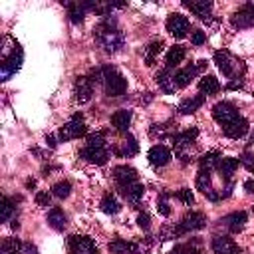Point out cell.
Instances as JSON below:
<instances>
[{"label": "cell", "mask_w": 254, "mask_h": 254, "mask_svg": "<svg viewBox=\"0 0 254 254\" xmlns=\"http://www.w3.org/2000/svg\"><path fill=\"white\" fill-rule=\"evenodd\" d=\"M93 38L103 48V52H107V54H117L123 48V44H125V38H123L121 30L115 26V20L113 18L101 20L93 28Z\"/></svg>", "instance_id": "obj_1"}, {"label": "cell", "mask_w": 254, "mask_h": 254, "mask_svg": "<svg viewBox=\"0 0 254 254\" xmlns=\"http://www.w3.org/2000/svg\"><path fill=\"white\" fill-rule=\"evenodd\" d=\"M214 64H216V67L220 69V73L224 75V77H230V79H242V75H244V71H246V64L240 60V58H236L234 54H230L228 50H218V52H214Z\"/></svg>", "instance_id": "obj_2"}, {"label": "cell", "mask_w": 254, "mask_h": 254, "mask_svg": "<svg viewBox=\"0 0 254 254\" xmlns=\"http://www.w3.org/2000/svg\"><path fill=\"white\" fill-rule=\"evenodd\" d=\"M103 71V89L109 97H119L127 91V79L115 65H101Z\"/></svg>", "instance_id": "obj_3"}, {"label": "cell", "mask_w": 254, "mask_h": 254, "mask_svg": "<svg viewBox=\"0 0 254 254\" xmlns=\"http://www.w3.org/2000/svg\"><path fill=\"white\" fill-rule=\"evenodd\" d=\"M22 60H24V54H22V48L18 46V42H16L14 48L2 56V62H0V77H2V81L10 79L22 67Z\"/></svg>", "instance_id": "obj_4"}, {"label": "cell", "mask_w": 254, "mask_h": 254, "mask_svg": "<svg viewBox=\"0 0 254 254\" xmlns=\"http://www.w3.org/2000/svg\"><path fill=\"white\" fill-rule=\"evenodd\" d=\"M87 133V127H85V121H83V115L77 111L69 117V121H65L62 127H60V141H71V139H77L81 135Z\"/></svg>", "instance_id": "obj_5"}, {"label": "cell", "mask_w": 254, "mask_h": 254, "mask_svg": "<svg viewBox=\"0 0 254 254\" xmlns=\"http://www.w3.org/2000/svg\"><path fill=\"white\" fill-rule=\"evenodd\" d=\"M204 226H206V214L198 212V210H190L175 224V232H177V236H181V234H187L192 230H200Z\"/></svg>", "instance_id": "obj_6"}, {"label": "cell", "mask_w": 254, "mask_h": 254, "mask_svg": "<svg viewBox=\"0 0 254 254\" xmlns=\"http://www.w3.org/2000/svg\"><path fill=\"white\" fill-rule=\"evenodd\" d=\"M240 115H238V109H236V105L234 103H230V101H218L214 107H212V119L218 123V125H222V127H226L228 123H232L234 119H238Z\"/></svg>", "instance_id": "obj_7"}, {"label": "cell", "mask_w": 254, "mask_h": 254, "mask_svg": "<svg viewBox=\"0 0 254 254\" xmlns=\"http://www.w3.org/2000/svg\"><path fill=\"white\" fill-rule=\"evenodd\" d=\"M206 67V60H198L196 64H190V65H187V67H181V69H177L175 71V83H177V87L181 89V87H187L196 75H198V71H202Z\"/></svg>", "instance_id": "obj_8"}, {"label": "cell", "mask_w": 254, "mask_h": 254, "mask_svg": "<svg viewBox=\"0 0 254 254\" xmlns=\"http://www.w3.org/2000/svg\"><path fill=\"white\" fill-rule=\"evenodd\" d=\"M230 24H232V28H238V30L252 28L254 26V2H248V4L240 6L230 16Z\"/></svg>", "instance_id": "obj_9"}, {"label": "cell", "mask_w": 254, "mask_h": 254, "mask_svg": "<svg viewBox=\"0 0 254 254\" xmlns=\"http://www.w3.org/2000/svg\"><path fill=\"white\" fill-rule=\"evenodd\" d=\"M67 250L69 254H97V246L89 236H75V234L67 238Z\"/></svg>", "instance_id": "obj_10"}, {"label": "cell", "mask_w": 254, "mask_h": 254, "mask_svg": "<svg viewBox=\"0 0 254 254\" xmlns=\"http://www.w3.org/2000/svg\"><path fill=\"white\" fill-rule=\"evenodd\" d=\"M189 28H190V24H189L187 16H183V14H171L167 18V32L171 36H175L177 40L185 38L187 32H189Z\"/></svg>", "instance_id": "obj_11"}, {"label": "cell", "mask_w": 254, "mask_h": 254, "mask_svg": "<svg viewBox=\"0 0 254 254\" xmlns=\"http://www.w3.org/2000/svg\"><path fill=\"white\" fill-rule=\"evenodd\" d=\"M183 6L189 8L196 18H200L202 22H210L212 16V2L208 0H183Z\"/></svg>", "instance_id": "obj_12"}, {"label": "cell", "mask_w": 254, "mask_h": 254, "mask_svg": "<svg viewBox=\"0 0 254 254\" xmlns=\"http://www.w3.org/2000/svg\"><path fill=\"white\" fill-rule=\"evenodd\" d=\"M73 95H75V101H77L79 105H83V103H87V101L91 99V95H93V83L89 81L87 75H79V77L75 79Z\"/></svg>", "instance_id": "obj_13"}, {"label": "cell", "mask_w": 254, "mask_h": 254, "mask_svg": "<svg viewBox=\"0 0 254 254\" xmlns=\"http://www.w3.org/2000/svg\"><path fill=\"white\" fill-rule=\"evenodd\" d=\"M79 157L87 163H93V165H105L107 159H109V151H107V147H89V145H85L79 151Z\"/></svg>", "instance_id": "obj_14"}, {"label": "cell", "mask_w": 254, "mask_h": 254, "mask_svg": "<svg viewBox=\"0 0 254 254\" xmlns=\"http://www.w3.org/2000/svg\"><path fill=\"white\" fill-rule=\"evenodd\" d=\"M210 248L214 254H242V248L228 236H214Z\"/></svg>", "instance_id": "obj_15"}, {"label": "cell", "mask_w": 254, "mask_h": 254, "mask_svg": "<svg viewBox=\"0 0 254 254\" xmlns=\"http://www.w3.org/2000/svg\"><path fill=\"white\" fill-rule=\"evenodd\" d=\"M246 218H248V216H246V212H244V210H236V212H230V214L222 216V218H220V224H222L228 232L236 234V232H240V230L244 228Z\"/></svg>", "instance_id": "obj_16"}, {"label": "cell", "mask_w": 254, "mask_h": 254, "mask_svg": "<svg viewBox=\"0 0 254 254\" xmlns=\"http://www.w3.org/2000/svg\"><path fill=\"white\" fill-rule=\"evenodd\" d=\"M198 137V129L196 127H190V129H185L181 133H173L169 139L173 143L175 149H181V147H192V143L196 141Z\"/></svg>", "instance_id": "obj_17"}, {"label": "cell", "mask_w": 254, "mask_h": 254, "mask_svg": "<svg viewBox=\"0 0 254 254\" xmlns=\"http://www.w3.org/2000/svg\"><path fill=\"white\" fill-rule=\"evenodd\" d=\"M113 179H115L117 187H125V185L137 183V171L131 165H117L113 169Z\"/></svg>", "instance_id": "obj_18"}, {"label": "cell", "mask_w": 254, "mask_h": 254, "mask_svg": "<svg viewBox=\"0 0 254 254\" xmlns=\"http://www.w3.org/2000/svg\"><path fill=\"white\" fill-rule=\"evenodd\" d=\"M155 81H157L159 89H163L165 93H175V91L179 89L177 83H175V73H173V69H167V67L159 69V71L155 73Z\"/></svg>", "instance_id": "obj_19"}, {"label": "cell", "mask_w": 254, "mask_h": 254, "mask_svg": "<svg viewBox=\"0 0 254 254\" xmlns=\"http://www.w3.org/2000/svg\"><path fill=\"white\" fill-rule=\"evenodd\" d=\"M147 159L153 167H165L171 161V151L165 145H153L147 153Z\"/></svg>", "instance_id": "obj_20"}, {"label": "cell", "mask_w": 254, "mask_h": 254, "mask_svg": "<svg viewBox=\"0 0 254 254\" xmlns=\"http://www.w3.org/2000/svg\"><path fill=\"white\" fill-rule=\"evenodd\" d=\"M107 248H109L111 254H141L139 242H129V240H123V238L111 240Z\"/></svg>", "instance_id": "obj_21"}, {"label": "cell", "mask_w": 254, "mask_h": 254, "mask_svg": "<svg viewBox=\"0 0 254 254\" xmlns=\"http://www.w3.org/2000/svg\"><path fill=\"white\" fill-rule=\"evenodd\" d=\"M248 129H250V125H248V121H246L244 117H238V119H234L232 123H228L226 127H222L224 135L230 137V139H240V137H244V135L248 133Z\"/></svg>", "instance_id": "obj_22"}, {"label": "cell", "mask_w": 254, "mask_h": 254, "mask_svg": "<svg viewBox=\"0 0 254 254\" xmlns=\"http://www.w3.org/2000/svg\"><path fill=\"white\" fill-rule=\"evenodd\" d=\"M113 153L119 155V157H133V155L139 153V143L133 135H125L123 141L113 149Z\"/></svg>", "instance_id": "obj_23"}, {"label": "cell", "mask_w": 254, "mask_h": 254, "mask_svg": "<svg viewBox=\"0 0 254 254\" xmlns=\"http://www.w3.org/2000/svg\"><path fill=\"white\" fill-rule=\"evenodd\" d=\"M119 192L123 194V198L131 204H139V200L143 198V192H145V187L141 183H131V185H125V187H119Z\"/></svg>", "instance_id": "obj_24"}, {"label": "cell", "mask_w": 254, "mask_h": 254, "mask_svg": "<svg viewBox=\"0 0 254 254\" xmlns=\"http://www.w3.org/2000/svg\"><path fill=\"white\" fill-rule=\"evenodd\" d=\"M185 56H187V48H185V46H179V44L171 46L169 52L165 54V67H167V69L177 67V65L185 60Z\"/></svg>", "instance_id": "obj_25"}, {"label": "cell", "mask_w": 254, "mask_h": 254, "mask_svg": "<svg viewBox=\"0 0 254 254\" xmlns=\"http://www.w3.org/2000/svg\"><path fill=\"white\" fill-rule=\"evenodd\" d=\"M131 117H133V113H131L129 109H119V111H115V113L111 115V125L115 127V131L125 133L127 127L131 125Z\"/></svg>", "instance_id": "obj_26"}, {"label": "cell", "mask_w": 254, "mask_h": 254, "mask_svg": "<svg viewBox=\"0 0 254 254\" xmlns=\"http://www.w3.org/2000/svg\"><path fill=\"white\" fill-rule=\"evenodd\" d=\"M202 103H204V95H192V97L183 99V101L179 103L177 111H179L181 115H190V113H194Z\"/></svg>", "instance_id": "obj_27"}, {"label": "cell", "mask_w": 254, "mask_h": 254, "mask_svg": "<svg viewBox=\"0 0 254 254\" xmlns=\"http://www.w3.org/2000/svg\"><path fill=\"white\" fill-rule=\"evenodd\" d=\"M238 165H240V159L224 157V159H220V161H218L216 169H218V173H220V177H222V179L230 181V177H232V173L238 169Z\"/></svg>", "instance_id": "obj_28"}, {"label": "cell", "mask_w": 254, "mask_h": 254, "mask_svg": "<svg viewBox=\"0 0 254 254\" xmlns=\"http://www.w3.org/2000/svg\"><path fill=\"white\" fill-rule=\"evenodd\" d=\"M48 224L54 228V230H64L67 226V216L62 208L54 206L50 212H48Z\"/></svg>", "instance_id": "obj_29"}, {"label": "cell", "mask_w": 254, "mask_h": 254, "mask_svg": "<svg viewBox=\"0 0 254 254\" xmlns=\"http://www.w3.org/2000/svg\"><path fill=\"white\" fill-rule=\"evenodd\" d=\"M163 40H153L147 48H145V56H143V60H145V65H155V62H157V58H159V54L163 52Z\"/></svg>", "instance_id": "obj_30"}, {"label": "cell", "mask_w": 254, "mask_h": 254, "mask_svg": "<svg viewBox=\"0 0 254 254\" xmlns=\"http://www.w3.org/2000/svg\"><path fill=\"white\" fill-rule=\"evenodd\" d=\"M198 89L204 95H214V93L220 91V83H218V79L214 75H202L198 79Z\"/></svg>", "instance_id": "obj_31"}, {"label": "cell", "mask_w": 254, "mask_h": 254, "mask_svg": "<svg viewBox=\"0 0 254 254\" xmlns=\"http://www.w3.org/2000/svg\"><path fill=\"white\" fill-rule=\"evenodd\" d=\"M99 208L105 212V214H117L121 210V202L113 196V194H105L99 202Z\"/></svg>", "instance_id": "obj_32"}, {"label": "cell", "mask_w": 254, "mask_h": 254, "mask_svg": "<svg viewBox=\"0 0 254 254\" xmlns=\"http://www.w3.org/2000/svg\"><path fill=\"white\" fill-rule=\"evenodd\" d=\"M220 159H222V155H220L218 151H208V153H204V155L198 159V165H200V169L210 171V169H214V167L218 165Z\"/></svg>", "instance_id": "obj_33"}, {"label": "cell", "mask_w": 254, "mask_h": 254, "mask_svg": "<svg viewBox=\"0 0 254 254\" xmlns=\"http://www.w3.org/2000/svg\"><path fill=\"white\" fill-rule=\"evenodd\" d=\"M196 189L200 190V192H208V190H212V177H210V171H206V169H200L198 171V175H196Z\"/></svg>", "instance_id": "obj_34"}, {"label": "cell", "mask_w": 254, "mask_h": 254, "mask_svg": "<svg viewBox=\"0 0 254 254\" xmlns=\"http://www.w3.org/2000/svg\"><path fill=\"white\" fill-rule=\"evenodd\" d=\"M22 246H24V242H20L18 238H4L2 246H0V254H20Z\"/></svg>", "instance_id": "obj_35"}, {"label": "cell", "mask_w": 254, "mask_h": 254, "mask_svg": "<svg viewBox=\"0 0 254 254\" xmlns=\"http://www.w3.org/2000/svg\"><path fill=\"white\" fill-rule=\"evenodd\" d=\"M65 6H67L69 22H71V24H81V22H83V16H85L83 6H81L79 2H75V4H67V2H65Z\"/></svg>", "instance_id": "obj_36"}, {"label": "cell", "mask_w": 254, "mask_h": 254, "mask_svg": "<svg viewBox=\"0 0 254 254\" xmlns=\"http://www.w3.org/2000/svg\"><path fill=\"white\" fill-rule=\"evenodd\" d=\"M71 192V183L69 181H60L56 185H52V194L56 198H67Z\"/></svg>", "instance_id": "obj_37"}, {"label": "cell", "mask_w": 254, "mask_h": 254, "mask_svg": "<svg viewBox=\"0 0 254 254\" xmlns=\"http://www.w3.org/2000/svg\"><path fill=\"white\" fill-rule=\"evenodd\" d=\"M157 210H159V214L161 216H169L171 214V206H169V192H161L159 196H157Z\"/></svg>", "instance_id": "obj_38"}, {"label": "cell", "mask_w": 254, "mask_h": 254, "mask_svg": "<svg viewBox=\"0 0 254 254\" xmlns=\"http://www.w3.org/2000/svg\"><path fill=\"white\" fill-rule=\"evenodd\" d=\"M85 145H89V147H105V131H95V133L87 135Z\"/></svg>", "instance_id": "obj_39"}, {"label": "cell", "mask_w": 254, "mask_h": 254, "mask_svg": "<svg viewBox=\"0 0 254 254\" xmlns=\"http://www.w3.org/2000/svg\"><path fill=\"white\" fill-rule=\"evenodd\" d=\"M12 212H14L12 198H10V196H4V198H2V214H0L2 222H8V220L12 218Z\"/></svg>", "instance_id": "obj_40"}, {"label": "cell", "mask_w": 254, "mask_h": 254, "mask_svg": "<svg viewBox=\"0 0 254 254\" xmlns=\"http://www.w3.org/2000/svg\"><path fill=\"white\" fill-rule=\"evenodd\" d=\"M175 198H179V200L185 202V204H192V202H194V194L190 192V189H181V190H177V192H175Z\"/></svg>", "instance_id": "obj_41"}, {"label": "cell", "mask_w": 254, "mask_h": 254, "mask_svg": "<svg viewBox=\"0 0 254 254\" xmlns=\"http://www.w3.org/2000/svg\"><path fill=\"white\" fill-rule=\"evenodd\" d=\"M167 254H200L192 244H179V246H175L171 252H167Z\"/></svg>", "instance_id": "obj_42"}, {"label": "cell", "mask_w": 254, "mask_h": 254, "mask_svg": "<svg viewBox=\"0 0 254 254\" xmlns=\"http://www.w3.org/2000/svg\"><path fill=\"white\" fill-rule=\"evenodd\" d=\"M50 200H52V192H48V190H40V192L36 194V204L42 206V208L50 206Z\"/></svg>", "instance_id": "obj_43"}, {"label": "cell", "mask_w": 254, "mask_h": 254, "mask_svg": "<svg viewBox=\"0 0 254 254\" xmlns=\"http://www.w3.org/2000/svg\"><path fill=\"white\" fill-rule=\"evenodd\" d=\"M240 163H242V165H244V167H246L250 173H254V155H252L248 149H246V151L240 155Z\"/></svg>", "instance_id": "obj_44"}, {"label": "cell", "mask_w": 254, "mask_h": 254, "mask_svg": "<svg viewBox=\"0 0 254 254\" xmlns=\"http://www.w3.org/2000/svg\"><path fill=\"white\" fill-rule=\"evenodd\" d=\"M167 125H169V123H161V125L155 123V125H151V131H149L151 137H169V135H167Z\"/></svg>", "instance_id": "obj_45"}, {"label": "cell", "mask_w": 254, "mask_h": 254, "mask_svg": "<svg viewBox=\"0 0 254 254\" xmlns=\"http://www.w3.org/2000/svg\"><path fill=\"white\" fill-rule=\"evenodd\" d=\"M204 42H206V34H204L202 30H194V32H190V44L200 46V44H204Z\"/></svg>", "instance_id": "obj_46"}, {"label": "cell", "mask_w": 254, "mask_h": 254, "mask_svg": "<svg viewBox=\"0 0 254 254\" xmlns=\"http://www.w3.org/2000/svg\"><path fill=\"white\" fill-rule=\"evenodd\" d=\"M137 224H139L143 230H147V228L151 226V216H149L147 212H139V216H137Z\"/></svg>", "instance_id": "obj_47"}, {"label": "cell", "mask_w": 254, "mask_h": 254, "mask_svg": "<svg viewBox=\"0 0 254 254\" xmlns=\"http://www.w3.org/2000/svg\"><path fill=\"white\" fill-rule=\"evenodd\" d=\"M20 254H38V248L32 244V242H24V246H22V252Z\"/></svg>", "instance_id": "obj_48"}, {"label": "cell", "mask_w": 254, "mask_h": 254, "mask_svg": "<svg viewBox=\"0 0 254 254\" xmlns=\"http://www.w3.org/2000/svg\"><path fill=\"white\" fill-rule=\"evenodd\" d=\"M244 190H246L248 194H254V179L244 181Z\"/></svg>", "instance_id": "obj_49"}, {"label": "cell", "mask_w": 254, "mask_h": 254, "mask_svg": "<svg viewBox=\"0 0 254 254\" xmlns=\"http://www.w3.org/2000/svg\"><path fill=\"white\" fill-rule=\"evenodd\" d=\"M242 87V79H232L228 85H226V89H240Z\"/></svg>", "instance_id": "obj_50"}, {"label": "cell", "mask_w": 254, "mask_h": 254, "mask_svg": "<svg viewBox=\"0 0 254 254\" xmlns=\"http://www.w3.org/2000/svg\"><path fill=\"white\" fill-rule=\"evenodd\" d=\"M46 143L54 149V147H56V137H54V135H48V137H46Z\"/></svg>", "instance_id": "obj_51"}, {"label": "cell", "mask_w": 254, "mask_h": 254, "mask_svg": "<svg viewBox=\"0 0 254 254\" xmlns=\"http://www.w3.org/2000/svg\"><path fill=\"white\" fill-rule=\"evenodd\" d=\"M34 185H36L34 181H28V183H26V187H28V189H34Z\"/></svg>", "instance_id": "obj_52"}, {"label": "cell", "mask_w": 254, "mask_h": 254, "mask_svg": "<svg viewBox=\"0 0 254 254\" xmlns=\"http://www.w3.org/2000/svg\"><path fill=\"white\" fill-rule=\"evenodd\" d=\"M250 145H254V135H252V139H250Z\"/></svg>", "instance_id": "obj_53"}, {"label": "cell", "mask_w": 254, "mask_h": 254, "mask_svg": "<svg viewBox=\"0 0 254 254\" xmlns=\"http://www.w3.org/2000/svg\"><path fill=\"white\" fill-rule=\"evenodd\" d=\"M252 210H254V206H252Z\"/></svg>", "instance_id": "obj_54"}]
</instances>
